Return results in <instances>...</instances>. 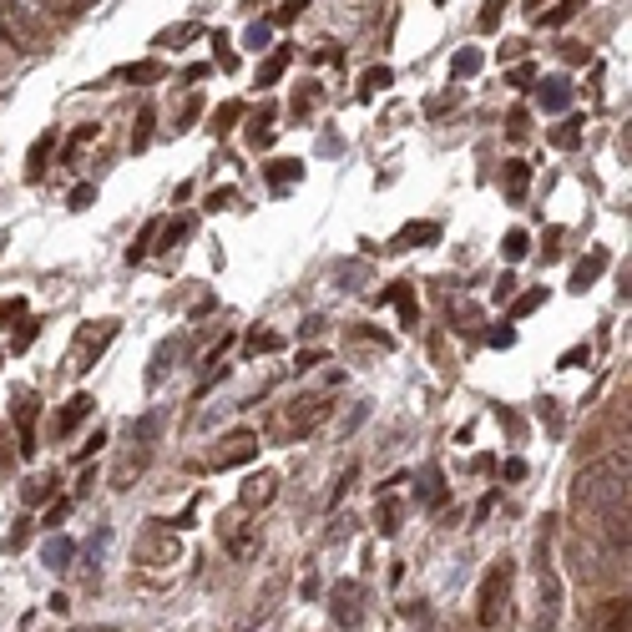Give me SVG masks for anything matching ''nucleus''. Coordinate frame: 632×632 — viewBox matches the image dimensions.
I'll use <instances>...</instances> for the list:
<instances>
[{
  "label": "nucleus",
  "mask_w": 632,
  "mask_h": 632,
  "mask_svg": "<svg viewBox=\"0 0 632 632\" xmlns=\"http://www.w3.org/2000/svg\"><path fill=\"white\" fill-rule=\"evenodd\" d=\"M51 490H56V475H36V481H26V490H20V496H26V506H41Z\"/></svg>",
  "instance_id": "29"
},
{
  "label": "nucleus",
  "mask_w": 632,
  "mask_h": 632,
  "mask_svg": "<svg viewBox=\"0 0 632 632\" xmlns=\"http://www.w3.org/2000/svg\"><path fill=\"white\" fill-rule=\"evenodd\" d=\"M385 86H390V71H385V66H369V71H364V81H360V96L369 101V96L385 92Z\"/></svg>",
  "instance_id": "30"
},
{
  "label": "nucleus",
  "mask_w": 632,
  "mask_h": 632,
  "mask_svg": "<svg viewBox=\"0 0 632 632\" xmlns=\"http://www.w3.org/2000/svg\"><path fill=\"white\" fill-rule=\"evenodd\" d=\"M248 349H253V354H273V349H284V334H273V329L258 334V329H253L248 334Z\"/></svg>",
  "instance_id": "31"
},
{
  "label": "nucleus",
  "mask_w": 632,
  "mask_h": 632,
  "mask_svg": "<svg viewBox=\"0 0 632 632\" xmlns=\"http://www.w3.org/2000/svg\"><path fill=\"white\" fill-rule=\"evenodd\" d=\"M233 203V188H223V192H213V198H207V207H228Z\"/></svg>",
  "instance_id": "59"
},
{
  "label": "nucleus",
  "mask_w": 632,
  "mask_h": 632,
  "mask_svg": "<svg viewBox=\"0 0 632 632\" xmlns=\"http://www.w3.org/2000/svg\"><path fill=\"white\" fill-rule=\"evenodd\" d=\"M602 632H628V597H612V602H602Z\"/></svg>",
  "instance_id": "19"
},
{
  "label": "nucleus",
  "mask_w": 632,
  "mask_h": 632,
  "mask_svg": "<svg viewBox=\"0 0 632 632\" xmlns=\"http://www.w3.org/2000/svg\"><path fill=\"white\" fill-rule=\"evenodd\" d=\"M556 617H562V582L541 562L537 567V632H556Z\"/></svg>",
  "instance_id": "6"
},
{
  "label": "nucleus",
  "mask_w": 632,
  "mask_h": 632,
  "mask_svg": "<svg viewBox=\"0 0 632 632\" xmlns=\"http://www.w3.org/2000/svg\"><path fill=\"white\" fill-rule=\"evenodd\" d=\"M511 137H526V111H511Z\"/></svg>",
  "instance_id": "57"
},
{
  "label": "nucleus",
  "mask_w": 632,
  "mask_h": 632,
  "mask_svg": "<svg viewBox=\"0 0 632 632\" xmlns=\"http://www.w3.org/2000/svg\"><path fill=\"white\" fill-rule=\"evenodd\" d=\"M147 137H152V117H137V132H132V147H147Z\"/></svg>",
  "instance_id": "48"
},
{
  "label": "nucleus",
  "mask_w": 632,
  "mask_h": 632,
  "mask_svg": "<svg viewBox=\"0 0 632 632\" xmlns=\"http://www.w3.org/2000/svg\"><path fill=\"white\" fill-rule=\"evenodd\" d=\"M511 577H516V562L511 556H501V562H490L486 582H481V602H475V622L481 628H501L506 617V597H511Z\"/></svg>",
  "instance_id": "3"
},
{
  "label": "nucleus",
  "mask_w": 632,
  "mask_h": 632,
  "mask_svg": "<svg viewBox=\"0 0 632 632\" xmlns=\"http://www.w3.org/2000/svg\"><path fill=\"white\" fill-rule=\"evenodd\" d=\"M273 496H279V475L273 471H258L238 486V506H243V511H258V506H269Z\"/></svg>",
  "instance_id": "9"
},
{
  "label": "nucleus",
  "mask_w": 632,
  "mask_h": 632,
  "mask_svg": "<svg viewBox=\"0 0 632 632\" xmlns=\"http://www.w3.org/2000/svg\"><path fill=\"white\" fill-rule=\"evenodd\" d=\"M486 339H490V344H496V349H506V344H511V339H516V329H490Z\"/></svg>",
  "instance_id": "53"
},
{
  "label": "nucleus",
  "mask_w": 632,
  "mask_h": 632,
  "mask_svg": "<svg viewBox=\"0 0 632 632\" xmlns=\"http://www.w3.org/2000/svg\"><path fill=\"white\" fill-rule=\"evenodd\" d=\"M582 364H587V344H582V349H571L567 360H562V369H582Z\"/></svg>",
  "instance_id": "55"
},
{
  "label": "nucleus",
  "mask_w": 632,
  "mask_h": 632,
  "mask_svg": "<svg viewBox=\"0 0 632 632\" xmlns=\"http://www.w3.org/2000/svg\"><path fill=\"white\" fill-rule=\"evenodd\" d=\"M329 410H334V405H329L324 395H314V400H299V405L288 410V425L299 430V435H309L314 425H324V420H329Z\"/></svg>",
  "instance_id": "12"
},
{
  "label": "nucleus",
  "mask_w": 632,
  "mask_h": 632,
  "mask_svg": "<svg viewBox=\"0 0 632 632\" xmlns=\"http://www.w3.org/2000/svg\"><path fill=\"white\" fill-rule=\"evenodd\" d=\"M71 556H77V541L71 537H51L46 547H41V562H46L51 571H66L71 567Z\"/></svg>",
  "instance_id": "16"
},
{
  "label": "nucleus",
  "mask_w": 632,
  "mask_h": 632,
  "mask_svg": "<svg viewBox=\"0 0 632 632\" xmlns=\"http://www.w3.org/2000/svg\"><path fill=\"white\" fill-rule=\"evenodd\" d=\"M526 11H531V16H541V0H526Z\"/></svg>",
  "instance_id": "61"
},
{
  "label": "nucleus",
  "mask_w": 632,
  "mask_h": 632,
  "mask_svg": "<svg viewBox=\"0 0 632 632\" xmlns=\"http://www.w3.org/2000/svg\"><path fill=\"white\" fill-rule=\"evenodd\" d=\"M501 182H506V203H526V188H531V167H526L522 158H511V162H506V173H501Z\"/></svg>",
  "instance_id": "14"
},
{
  "label": "nucleus",
  "mask_w": 632,
  "mask_h": 632,
  "mask_svg": "<svg viewBox=\"0 0 632 632\" xmlns=\"http://www.w3.org/2000/svg\"><path fill=\"white\" fill-rule=\"evenodd\" d=\"M481 61H486V56H481L475 46H466V51H456V61H450V71H456V81H460V77L471 81L475 71H481Z\"/></svg>",
  "instance_id": "24"
},
{
  "label": "nucleus",
  "mask_w": 632,
  "mask_h": 632,
  "mask_svg": "<svg viewBox=\"0 0 632 632\" xmlns=\"http://www.w3.org/2000/svg\"><path fill=\"white\" fill-rule=\"evenodd\" d=\"M288 61H294V51H288V46L269 51V56H263V66H258V86H273V81L288 71Z\"/></svg>",
  "instance_id": "18"
},
{
  "label": "nucleus",
  "mask_w": 632,
  "mask_h": 632,
  "mask_svg": "<svg viewBox=\"0 0 632 632\" xmlns=\"http://www.w3.org/2000/svg\"><path fill=\"white\" fill-rule=\"evenodd\" d=\"M602 269H607V253H602V248H592V253L582 258V263L571 269V294H582V288H592V284H597V273H602Z\"/></svg>",
  "instance_id": "15"
},
{
  "label": "nucleus",
  "mask_w": 632,
  "mask_h": 632,
  "mask_svg": "<svg viewBox=\"0 0 632 632\" xmlns=\"http://www.w3.org/2000/svg\"><path fill=\"white\" fill-rule=\"evenodd\" d=\"M445 501H450V490H445V475L430 466V471H425V506H445Z\"/></svg>",
  "instance_id": "26"
},
{
  "label": "nucleus",
  "mask_w": 632,
  "mask_h": 632,
  "mask_svg": "<svg viewBox=\"0 0 632 632\" xmlns=\"http://www.w3.org/2000/svg\"><path fill=\"white\" fill-rule=\"evenodd\" d=\"M379 304H395L405 329H415V324H420V314H415V288L410 284H390L385 294H379Z\"/></svg>",
  "instance_id": "13"
},
{
  "label": "nucleus",
  "mask_w": 632,
  "mask_h": 632,
  "mask_svg": "<svg viewBox=\"0 0 632 632\" xmlns=\"http://www.w3.org/2000/svg\"><path fill=\"white\" fill-rule=\"evenodd\" d=\"M248 460H258V435H253V430H233V435L218 445L213 466H218V471H233V466H248Z\"/></svg>",
  "instance_id": "7"
},
{
  "label": "nucleus",
  "mask_w": 632,
  "mask_h": 632,
  "mask_svg": "<svg viewBox=\"0 0 632 632\" xmlns=\"http://www.w3.org/2000/svg\"><path fill=\"white\" fill-rule=\"evenodd\" d=\"M501 475H506V481H522V475H526V460H506Z\"/></svg>",
  "instance_id": "51"
},
{
  "label": "nucleus",
  "mask_w": 632,
  "mask_h": 632,
  "mask_svg": "<svg viewBox=\"0 0 632 632\" xmlns=\"http://www.w3.org/2000/svg\"><path fill=\"white\" fill-rule=\"evenodd\" d=\"M314 364H324V349H304V354H299V369H314Z\"/></svg>",
  "instance_id": "52"
},
{
  "label": "nucleus",
  "mask_w": 632,
  "mask_h": 632,
  "mask_svg": "<svg viewBox=\"0 0 632 632\" xmlns=\"http://www.w3.org/2000/svg\"><path fill=\"white\" fill-rule=\"evenodd\" d=\"M36 329H41V324H36V319H31V324H26V329H20L16 339H11V349H26V344H31V339H36Z\"/></svg>",
  "instance_id": "50"
},
{
  "label": "nucleus",
  "mask_w": 632,
  "mask_h": 632,
  "mask_svg": "<svg viewBox=\"0 0 632 632\" xmlns=\"http://www.w3.org/2000/svg\"><path fill=\"white\" fill-rule=\"evenodd\" d=\"M582 142V122H562L552 126V147H577Z\"/></svg>",
  "instance_id": "32"
},
{
  "label": "nucleus",
  "mask_w": 632,
  "mask_h": 632,
  "mask_svg": "<svg viewBox=\"0 0 632 632\" xmlns=\"http://www.w3.org/2000/svg\"><path fill=\"white\" fill-rule=\"evenodd\" d=\"M177 354V339H167V344L158 349V360H152V369H147V385H158L162 375H167V360Z\"/></svg>",
  "instance_id": "33"
},
{
  "label": "nucleus",
  "mask_w": 632,
  "mask_h": 632,
  "mask_svg": "<svg viewBox=\"0 0 632 632\" xmlns=\"http://www.w3.org/2000/svg\"><path fill=\"white\" fill-rule=\"evenodd\" d=\"M162 77V61H137V66H122L117 71V81H132V86H147V81Z\"/></svg>",
  "instance_id": "21"
},
{
  "label": "nucleus",
  "mask_w": 632,
  "mask_h": 632,
  "mask_svg": "<svg viewBox=\"0 0 632 632\" xmlns=\"http://www.w3.org/2000/svg\"><path fill=\"white\" fill-rule=\"evenodd\" d=\"M511 288H516V279H511V273H501V284H496V299H511Z\"/></svg>",
  "instance_id": "60"
},
{
  "label": "nucleus",
  "mask_w": 632,
  "mask_h": 632,
  "mask_svg": "<svg viewBox=\"0 0 632 632\" xmlns=\"http://www.w3.org/2000/svg\"><path fill=\"white\" fill-rule=\"evenodd\" d=\"M132 471H147V450H137V456H126L122 466H117V486H126V481H132Z\"/></svg>",
  "instance_id": "37"
},
{
  "label": "nucleus",
  "mask_w": 632,
  "mask_h": 632,
  "mask_svg": "<svg viewBox=\"0 0 632 632\" xmlns=\"http://www.w3.org/2000/svg\"><path fill=\"white\" fill-rule=\"evenodd\" d=\"M188 36H198V26H173L162 31V46H188Z\"/></svg>",
  "instance_id": "44"
},
{
  "label": "nucleus",
  "mask_w": 632,
  "mask_h": 632,
  "mask_svg": "<svg viewBox=\"0 0 632 632\" xmlns=\"http://www.w3.org/2000/svg\"><path fill=\"white\" fill-rule=\"evenodd\" d=\"M577 5H582V0H562V5H552V11H547L541 20H547V26H562V20H567L571 11H577Z\"/></svg>",
  "instance_id": "43"
},
{
  "label": "nucleus",
  "mask_w": 632,
  "mask_h": 632,
  "mask_svg": "<svg viewBox=\"0 0 632 632\" xmlns=\"http://www.w3.org/2000/svg\"><path fill=\"white\" fill-rule=\"evenodd\" d=\"M511 86H531V66H516V71H511Z\"/></svg>",
  "instance_id": "56"
},
{
  "label": "nucleus",
  "mask_w": 632,
  "mask_h": 632,
  "mask_svg": "<svg viewBox=\"0 0 632 632\" xmlns=\"http://www.w3.org/2000/svg\"><path fill=\"white\" fill-rule=\"evenodd\" d=\"M158 228H162V223L152 218V223H147V228H142V238H137V243H132V248H126V258H132V263H137V258H147V243H152V238H158Z\"/></svg>",
  "instance_id": "36"
},
{
  "label": "nucleus",
  "mask_w": 632,
  "mask_h": 632,
  "mask_svg": "<svg viewBox=\"0 0 632 632\" xmlns=\"http://www.w3.org/2000/svg\"><path fill=\"white\" fill-rule=\"evenodd\" d=\"M0 41H11L16 51L36 56V51L46 46V26L31 16L26 0H0Z\"/></svg>",
  "instance_id": "2"
},
{
  "label": "nucleus",
  "mask_w": 632,
  "mask_h": 632,
  "mask_svg": "<svg viewBox=\"0 0 632 632\" xmlns=\"http://www.w3.org/2000/svg\"><path fill=\"white\" fill-rule=\"evenodd\" d=\"M238 117H243V107H238V101H228V107L218 111V122H213V132H218V137H223V132H233V122H238Z\"/></svg>",
  "instance_id": "40"
},
{
  "label": "nucleus",
  "mask_w": 632,
  "mask_h": 632,
  "mask_svg": "<svg viewBox=\"0 0 632 632\" xmlns=\"http://www.w3.org/2000/svg\"><path fill=\"white\" fill-rule=\"evenodd\" d=\"M137 556H142L147 567H173L177 556H182V541H177V537H162V522H158V531H152L142 547H137Z\"/></svg>",
  "instance_id": "10"
},
{
  "label": "nucleus",
  "mask_w": 632,
  "mask_h": 632,
  "mask_svg": "<svg viewBox=\"0 0 632 632\" xmlns=\"http://www.w3.org/2000/svg\"><path fill=\"white\" fill-rule=\"evenodd\" d=\"M223 547H228V556H238V562H253L258 556V526L248 522H223Z\"/></svg>",
  "instance_id": "8"
},
{
  "label": "nucleus",
  "mask_w": 632,
  "mask_h": 632,
  "mask_svg": "<svg viewBox=\"0 0 632 632\" xmlns=\"http://www.w3.org/2000/svg\"><path fill=\"white\" fill-rule=\"evenodd\" d=\"M117 339V319H96V324H81L77 339H71V349H66V369L71 375H86L96 360H101V349Z\"/></svg>",
  "instance_id": "4"
},
{
  "label": "nucleus",
  "mask_w": 632,
  "mask_h": 632,
  "mask_svg": "<svg viewBox=\"0 0 632 632\" xmlns=\"http://www.w3.org/2000/svg\"><path fill=\"white\" fill-rule=\"evenodd\" d=\"M96 445H107V435H101V430H96V435H86V445H77V460H86Z\"/></svg>",
  "instance_id": "49"
},
{
  "label": "nucleus",
  "mask_w": 632,
  "mask_h": 632,
  "mask_svg": "<svg viewBox=\"0 0 632 632\" xmlns=\"http://www.w3.org/2000/svg\"><path fill=\"white\" fill-rule=\"evenodd\" d=\"M571 501H577V511H587V516H602V511L628 506V445L612 450V456H602L597 466H587V471L577 475Z\"/></svg>",
  "instance_id": "1"
},
{
  "label": "nucleus",
  "mask_w": 632,
  "mask_h": 632,
  "mask_svg": "<svg viewBox=\"0 0 632 632\" xmlns=\"http://www.w3.org/2000/svg\"><path fill=\"white\" fill-rule=\"evenodd\" d=\"M162 435V415H142V420H132V441L137 445H152Z\"/></svg>",
  "instance_id": "25"
},
{
  "label": "nucleus",
  "mask_w": 632,
  "mask_h": 632,
  "mask_svg": "<svg viewBox=\"0 0 632 632\" xmlns=\"http://www.w3.org/2000/svg\"><path fill=\"white\" fill-rule=\"evenodd\" d=\"M299 177H304V167H299V162H273V167H269V182H273L279 192H284L288 182H299Z\"/></svg>",
  "instance_id": "27"
},
{
  "label": "nucleus",
  "mask_w": 632,
  "mask_h": 632,
  "mask_svg": "<svg viewBox=\"0 0 632 632\" xmlns=\"http://www.w3.org/2000/svg\"><path fill=\"white\" fill-rule=\"evenodd\" d=\"M51 147H56V132H41V137H36V147H31V167H26L31 177H41V173H46Z\"/></svg>",
  "instance_id": "23"
},
{
  "label": "nucleus",
  "mask_w": 632,
  "mask_h": 632,
  "mask_svg": "<svg viewBox=\"0 0 632 632\" xmlns=\"http://www.w3.org/2000/svg\"><path fill=\"white\" fill-rule=\"evenodd\" d=\"M567 107H571V81L547 77V86H541V111H567Z\"/></svg>",
  "instance_id": "17"
},
{
  "label": "nucleus",
  "mask_w": 632,
  "mask_h": 632,
  "mask_svg": "<svg viewBox=\"0 0 632 632\" xmlns=\"http://www.w3.org/2000/svg\"><path fill=\"white\" fill-rule=\"evenodd\" d=\"M86 632H122V628H86Z\"/></svg>",
  "instance_id": "62"
},
{
  "label": "nucleus",
  "mask_w": 632,
  "mask_h": 632,
  "mask_svg": "<svg viewBox=\"0 0 632 632\" xmlns=\"http://www.w3.org/2000/svg\"><path fill=\"white\" fill-rule=\"evenodd\" d=\"M20 314H26V304H20V299H5V304H0V324H11V319H20Z\"/></svg>",
  "instance_id": "47"
},
{
  "label": "nucleus",
  "mask_w": 632,
  "mask_h": 632,
  "mask_svg": "<svg viewBox=\"0 0 632 632\" xmlns=\"http://www.w3.org/2000/svg\"><path fill=\"white\" fill-rule=\"evenodd\" d=\"M243 46H248V51H263V46H269V20H253L248 31H243Z\"/></svg>",
  "instance_id": "35"
},
{
  "label": "nucleus",
  "mask_w": 632,
  "mask_h": 632,
  "mask_svg": "<svg viewBox=\"0 0 632 632\" xmlns=\"http://www.w3.org/2000/svg\"><path fill=\"white\" fill-rule=\"evenodd\" d=\"M501 248H506V258L516 263V258H526V248H531V238H526L522 228H511V233H506V243H501Z\"/></svg>",
  "instance_id": "34"
},
{
  "label": "nucleus",
  "mask_w": 632,
  "mask_h": 632,
  "mask_svg": "<svg viewBox=\"0 0 632 632\" xmlns=\"http://www.w3.org/2000/svg\"><path fill=\"white\" fill-rule=\"evenodd\" d=\"M269 122H273V117H258V122L248 126V142H253V147H269V142H273V126H269Z\"/></svg>",
  "instance_id": "39"
},
{
  "label": "nucleus",
  "mask_w": 632,
  "mask_h": 632,
  "mask_svg": "<svg viewBox=\"0 0 632 632\" xmlns=\"http://www.w3.org/2000/svg\"><path fill=\"white\" fill-rule=\"evenodd\" d=\"M304 5H309V0H288L284 11H279V20H294V16H299V11H304Z\"/></svg>",
  "instance_id": "58"
},
{
  "label": "nucleus",
  "mask_w": 632,
  "mask_h": 632,
  "mask_svg": "<svg viewBox=\"0 0 632 632\" xmlns=\"http://www.w3.org/2000/svg\"><path fill=\"white\" fill-rule=\"evenodd\" d=\"M92 0H46V11H56V16H81Z\"/></svg>",
  "instance_id": "42"
},
{
  "label": "nucleus",
  "mask_w": 632,
  "mask_h": 632,
  "mask_svg": "<svg viewBox=\"0 0 632 632\" xmlns=\"http://www.w3.org/2000/svg\"><path fill=\"white\" fill-rule=\"evenodd\" d=\"M319 96H324V92H319L314 81H309V86H304V92L294 96V117H304V111H314V107H319Z\"/></svg>",
  "instance_id": "38"
},
{
  "label": "nucleus",
  "mask_w": 632,
  "mask_h": 632,
  "mask_svg": "<svg viewBox=\"0 0 632 632\" xmlns=\"http://www.w3.org/2000/svg\"><path fill=\"white\" fill-rule=\"evenodd\" d=\"M541 304H547V288H526L522 299L511 304V319H526V314H537Z\"/></svg>",
  "instance_id": "28"
},
{
  "label": "nucleus",
  "mask_w": 632,
  "mask_h": 632,
  "mask_svg": "<svg viewBox=\"0 0 632 632\" xmlns=\"http://www.w3.org/2000/svg\"><path fill=\"white\" fill-rule=\"evenodd\" d=\"M92 410H96L92 395H71V400L61 405V415L51 420V430H56V435H71V430H81L86 420H92Z\"/></svg>",
  "instance_id": "11"
},
{
  "label": "nucleus",
  "mask_w": 632,
  "mask_h": 632,
  "mask_svg": "<svg viewBox=\"0 0 632 632\" xmlns=\"http://www.w3.org/2000/svg\"><path fill=\"white\" fill-rule=\"evenodd\" d=\"M96 132H101V126H81L77 137H71V142H66V162H77V152H81V147H86V142H92Z\"/></svg>",
  "instance_id": "41"
},
{
  "label": "nucleus",
  "mask_w": 632,
  "mask_h": 632,
  "mask_svg": "<svg viewBox=\"0 0 632 632\" xmlns=\"http://www.w3.org/2000/svg\"><path fill=\"white\" fill-rule=\"evenodd\" d=\"M375 522H379V537H395V531H400V501H395V496H385V501H379Z\"/></svg>",
  "instance_id": "22"
},
{
  "label": "nucleus",
  "mask_w": 632,
  "mask_h": 632,
  "mask_svg": "<svg viewBox=\"0 0 632 632\" xmlns=\"http://www.w3.org/2000/svg\"><path fill=\"white\" fill-rule=\"evenodd\" d=\"M92 203H96V188L92 182H81V188L71 192V207H92Z\"/></svg>",
  "instance_id": "46"
},
{
  "label": "nucleus",
  "mask_w": 632,
  "mask_h": 632,
  "mask_svg": "<svg viewBox=\"0 0 632 632\" xmlns=\"http://www.w3.org/2000/svg\"><path fill=\"white\" fill-rule=\"evenodd\" d=\"M435 238H441V228H435V223H410V228H400L395 248H415V243H435Z\"/></svg>",
  "instance_id": "20"
},
{
  "label": "nucleus",
  "mask_w": 632,
  "mask_h": 632,
  "mask_svg": "<svg viewBox=\"0 0 632 632\" xmlns=\"http://www.w3.org/2000/svg\"><path fill=\"white\" fill-rule=\"evenodd\" d=\"M501 5H506V0H486V5H481V31H496V16H501Z\"/></svg>",
  "instance_id": "45"
},
{
  "label": "nucleus",
  "mask_w": 632,
  "mask_h": 632,
  "mask_svg": "<svg viewBox=\"0 0 632 632\" xmlns=\"http://www.w3.org/2000/svg\"><path fill=\"white\" fill-rule=\"evenodd\" d=\"M66 511H71V501H51V511H46V526H56L66 516Z\"/></svg>",
  "instance_id": "54"
},
{
  "label": "nucleus",
  "mask_w": 632,
  "mask_h": 632,
  "mask_svg": "<svg viewBox=\"0 0 632 632\" xmlns=\"http://www.w3.org/2000/svg\"><path fill=\"white\" fill-rule=\"evenodd\" d=\"M329 612H334V622H339L344 632L364 628V587L354 582V577H344V582L329 592Z\"/></svg>",
  "instance_id": "5"
}]
</instances>
